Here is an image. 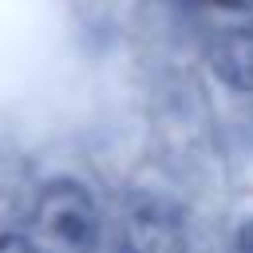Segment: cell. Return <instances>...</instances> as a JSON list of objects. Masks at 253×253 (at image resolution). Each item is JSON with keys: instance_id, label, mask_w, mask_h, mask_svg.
<instances>
[{"instance_id": "1", "label": "cell", "mask_w": 253, "mask_h": 253, "mask_svg": "<svg viewBox=\"0 0 253 253\" xmlns=\"http://www.w3.org/2000/svg\"><path fill=\"white\" fill-rule=\"evenodd\" d=\"M32 225L36 233L59 249V253H91L99 241V210L95 198L87 194V186L59 178L47 182L32 206Z\"/></svg>"}, {"instance_id": "2", "label": "cell", "mask_w": 253, "mask_h": 253, "mask_svg": "<svg viewBox=\"0 0 253 253\" xmlns=\"http://www.w3.org/2000/svg\"><path fill=\"white\" fill-rule=\"evenodd\" d=\"M213 71L229 87H253V28H229L213 40Z\"/></svg>"}, {"instance_id": "3", "label": "cell", "mask_w": 253, "mask_h": 253, "mask_svg": "<svg viewBox=\"0 0 253 253\" xmlns=\"http://www.w3.org/2000/svg\"><path fill=\"white\" fill-rule=\"evenodd\" d=\"M0 253H36V245L20 233H0Z\"/></svg>"}, {"instance_id": "4", "label": "cell", "mask_w": 253, "mask_h": 253, "mask_svg": "<svg viewBox=\"0 0 253 253\" xmlns=\"http://www.w3.org/2000/svg\"><path fill=\"white\" fill-rule=\"evenodd\" d=\"M237 253H253V217L237 229Z\"/></svg>"}, {"instance_id": "5", "label": "cell", "mask_w": 253, "mask_h": 253, "mask_svg": "<svg viewBox=\"0 0 253 253\" xmlns=\"http://www.w3.org/2000/svg\"><path fill=\"white\" fill-rule=\"evenodd\" d=\"M206 4H213V8H225V12H241V8H249L253 0H206Z\"/></svg>"}]
</instances>
